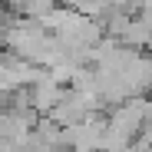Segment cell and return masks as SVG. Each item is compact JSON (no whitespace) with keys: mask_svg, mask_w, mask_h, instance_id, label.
<instances>
[{"mask_svg":"<svg viewBox=\"0 0 152 152\" xmlns=\"http://www.w3.org/2000/svg\"><path fill=\"white\" fill-rule=\"evenodd\" d=\"M30 93H33V109H37L40 116H50V113L60 106V99L66 96V86H63V83H56L53 76L46 73L40 83H33V86H30Z\"/></svg>","mask_w":152,"mask_h":152,"instance_id":"6da1fadb","label":"cell"}]
</instances>
